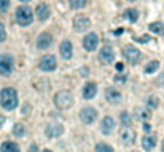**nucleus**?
I'll list each match as a JSON object with an SVG mask.
<instances>
[{
	"label": "nucleus",
	"instance_id": "18",
	"mask_svg": "<svg viewBox=\"0 0 164 152\" xmlns=\"http://www.w3.org/2000/svg\"><path fill=\"white\" fill-rule=\"evenodd\" d=\"M35 13H37V18L40 21H46L50 18V7L46 3H40L37 8H35Z\"/></svg>",
	"mask_w": 164,
	"mask_h": 152
},
{
	"label": "nucleus",
	"instance_id": "14",
	"mask_svg": "<svg viewBox=\"0 0 164 152\" xmlns=\"http://www.w3.org/2000/svg\"><path fill=\"white\" fill-rule=\"evenodd\" d=\"M51 43H53V37H51V33H48V32L40 33L38 38H37V48L41 49V51L48 49V48L51 46Z\"/></svg>",
	"mask_w": 164,
	"mask_h": 152
},
{
	"label": "nucleus",
	"instance_id": "16",
	"mask_svg": "<svg viewBox=\"0 0 164 152\" xmlns=\"http://www.w3.org/2000/svg\"><path fill=\"white\" fill-rule=\"evenodd\" d=\"M115 129V119L112 116H105L102 119V124H101V132L104 135H110Z\"/></svg>",
	"mask_w": 164,
	"mask_h": 152
},
{
	"label": "nucleus",
	"instance_id": "4",
	"mask_svg": "<svg viewBox=\"0 0 164 152\" xmlns=\"http://www.w3.org/2000/svg\"><path fill=\"white\" fill-rule=\"evenodd\" d=\"M56 67H57V60H56V57L51 56V54H45V56H41L40 60H38V68H40L41 71H46V73H48V71H54Z\"/></svg>",
	"mask_w": 164,
	"mask_h": 152
},
{
	"label": "nucleus",
	"instance_id": "29",
	"mask_svg": "<svg viewBox=\"0 0 164 152\" xmlns=\"http://www.w3.org/2000/svg\"><path fill=\"white\" fill-rule=\"evenodd\" d=\"M120 120H121L123 125H131V114H129L128 111H123V113L120 114Z\"/></svg>",
	"mask_w": 164,
	"mask_h": 152
},
{
	"label": "nucleus",
	"instance_id": "36",
	"mask_svg": "<svg viewBox=\"0 0 164 152\" xmlns=\"http://www.w3.org/2000/svg\"><path fill=\"white\" fill-rule=\"evenodd\" d=\"M115 67H116V70H118V71H123L124 70V63H116Z\"/></svg>",
	"mask_w": 164,
	"mask_h": 152
},
{
	"label": "nucleus",
	"instance_id": "9",
	"mask_svg": "<svg viewBox=\"0 0 164 152\" xmlns=\"http://www.w3.org/2000/svg\"><path fill=\"white\" fill-rule=\"evenodd\" d=\"M89 27H91V21L85 14H78V16L74 18V29H75V32H80L81 33V32L88 30Z\"/></svg>",
	"mask_w": 164,
	"mask_h": 152
},
{
	"label": "nucleus",
	"instance_id": "20",
	"mask_svg": "<svg viewBox=\"0 0 164 152\" xmlns=\"http://www.w3.org/2000/svg\"><path fill=\"white\" fill-rule=\"evenodd\" d=\"M0 152H21L19 146L13 141H5L2 146H0Z\"/></svg>",
	"mask_w": 164,
	"mask_h": 152
},
{
	"label": "nucleus",
	"instance_id": "21",
	"mask_svg": "<svg viewBox=\"0 0 164 152\" xmlns=\"http://www.w3.org/2000/svg\"><path fill=\"white\" fill-rule=\"evenodd\" d=\"M148 30L156 35H164V24L162 22H151L148 25Z\"/></svg>",
	"mask_w": 164,
	"mask_h": 152
},
{
	"label": "nucleus",
	"instance_id": "19",
	"mask_svg": "<svg viewBox=\"0 0 164 152\" xmlns=\"http://www.w3.org/2000/svg\"><path fill=\"white\" fill-rule=\"evenodd\" d=\"M155 146H156V136H153V135H145V136L142 138V147H144L147 152H148V150H153Z\"/></svg>",
	"mask_w": 164,
	"mask_h": 152
},
{
	"label": "nucleus",
	"instance_id": "30",
	"mask_svg": "<svg viewBox=\"0 0 164 152\" xmlns=\"http://www.w3.org/2000/svg\"><path fill=\"white\" fill-rule=\"evenodd\" d=\"M10 8V0H0V13H5Z\"/></svg>",
	"mask_w": 164,
	"mask_h": 152
},
{
	"label": "nucleus",
	"instance_id": "12",
	"mask_svg": "<svg viewBox=\"0 0 164 152\" xmlns=\"http://www.w3.org/2000/svg\"><path fill=\"white\" fill-rule=\"evenodd\" d=\"M62 132H64V127L61 125V124H56V122H51V124H48L46 125V130H45V135L48 136V138H57V136H61L62 135Z\"/></svg>",
	"mask_w": 164,
	"mask_h": 152
},
{
	"label": "nucleus",
	"instance_id": "41",
	"mask_svg": "<svg viewBox=\"0 0 164 152\" xmlns=\"http://www.w3.org/2000/svg\"><path fill=\"white\" fill-rule=\"evenodd\" d=\"M135 152H137V150H135Z\"/></svg>",
	"mask_w": 164,
	"mask_h": 152
},
{
	"label": "nucleus",
	"instance_id": "11",
	"mask_svg": "<svg viewBox=\"0 0 164 152\" xmlns=\"http://www.w3.org/2000/svg\"><path fill=\"white\" fill-rule=\"evenodd\" d=\"M99 60L104 63V65H110L113 63L115 60V53L110 46H104L101 51H99Z\"/></svg>",
	"mask_w": 164,
	"mask_h": 152
},
{
	"label": "nucleus",
	"instance_id": "27",
	"mask_svg": "<svg viewBox=\"0 0 164 152\" xmlns=\"http://www.w3.org/2000/svg\"><path fill=\"white\" fill-rule=\"evenodd\" d=\"M158 105H159L158 97H150V98L147 100V108H148V109H155V108H158Z\"/></svg>",
	"mask_w": 164,
	"mask_h": 152
},
{
	"label": "nucleus",
	"instance_id": "2",
	"mask_svg": "<svg viewBox=\"0 0 164 152\" xmlns=\"http://www.w3.org/2000/svg\"><path fill=\"white\" fill-rule=\"evenodd\" d=\"M14 19L16 22L21 25V27H27V25H30V22L34 21V11L29 8V7H19L14 13Z\"/></svg>",
	"mask_w": 164,
	"mask_h": 152
},
{
	"label": "nucleus",
	"instance_id": "15",
	"mask_svg": "<svg viewBox=\"0 0 164 152\" xmlns=\"http://www.w3.org/2000/svg\"><path fill=\"white\" fill-rule=\"evenodd\" d=\"M105 98H107L108 103L116 105V103H120V101H121V92L118 89H115V87H108L105 90Z\"/></svg>",
	"mask_w": 164,
	"mask_h": 152
},
{
	"label": "nucleus",
	"instance_id": "17",
	"mask_svg": "<svg viewBox=\"0 0 164 152\" xmlns=\"http://www.w3.org/2000/svg\"><path fill=\"white\" fill-rule=\"evenodd\" d=\"M96 94H97V86H96L94 83H88V84H85V87H83V97H85L86 100L94 98Z\"/></svg>",
	"mask_w": 164,
	"mask_h": 152
},
{
	"label": "nucleus",
	"instance_id": "10",
	"mask_svg": "<svg viewBox=\"0 0 164 152\" xmlns=\"http://www.w3.org/2000/svg\"><path fill=\"white\" fill-rule=\"evenodd\" d=\"M80 119H81L83 124H92L97 119V111L91 106H86L80 111Z\"/></svg>",
	"mask_w": 164,
	"mask_h": 152
},
{
	"label": "nucleus",
	"instance_id": "8",
	"mask_svg": "<svg viewBox=\"0 0 164 152\" xmlns=\"http://www.w3.org/2000/svg\"><path fill=\"white\" fill-rule=\"evenodd\" d=\"M97 44H99V37H97V33L91 32V33L85 35V38H83V48L88 51V53L96 51V49H97Z\"/></svg>",
	"mask_w": 164,
	"mask_h": 152
},
{
	"label": "nucleus",
	"instance_id": "37",
	"mask_svg": "<svg viewBox=\"0 0 164 152\" xmlns=\"http://www.w3.org/2000/svg\"><path fill=\"white\" fill-rule=\"evenodd\" d=\"M147 40H150V37H140V38H139V41H140V43H145Z\"/></svg>",
	"mask_w": 164,
	"mask_h": 152
},
{
	"label": "nucleus",
	"instance_id": "22",
	"mask_svg": "<svg viewBox=\"0 0 164 152\" xmlns=\"http://www.w3.org/2000/svg\"><path fill=\"white\" fill-rule=\"evenodd\" d=\"M123 14H124V18H126L129 22H137V19H139V11H137L135 8H128Z\"/></svg>",
	"mask_w": 164,
	"mask_h": 152
},
{
	"label": "nucleus",
	"instance_id": "24",
	"mask_svg": "<svg viewBox=\"0 0 164 152\" xmlns=\"http://www.w3.org/2000/svg\"><path fill=\"white\" fill-rule=\"evenodd\" d=\"M68 5L72 10H81L86 5V0H68Z\"/></svg>",
	"mask_w": 164,
	"mask_h": 152
},
{
	"label": "nucleus",
	"instance_id": "35",
	"mask_svg": "<svg viewBox=\"0 0 164 152\" xmlns=\"http://www.w3.org/2000/svg\"><path fill=\"white\" fill-rule=\"evenodd\" d=\"M29 152H38V146H37V144H30Z\"/></svg>",
	"mask_w": 164,
	"mask_h": 152
},
{
	"label": "nucleus",
	"instance_id": "6",
	"mask_svg": "<svg viewBox=\"0 0 164 152\" xmlns=\"http://www.w3.org/2000/svg\"><path fill=\"white\" fill-rule=\"evenodd\" d=\"M14 60L10 54H0V74L2 76H10L13 71Z\"/></svg>",
	"mask_w": 164,
	"mask_h": 152
},
{
	"label": "nucleus",
	"instance_id": "26",
	"mask_svg": "<svg viewBox=\"0 0 164 152\" xmlns=\"http://www.w3.org/2000/svg\"><path fill=\"white\" fill-rule=\"evenodd\" d=\"M96 152H113V147L105 143H99L96 144Z\"/></svg>",
	"mask_w": 164,
	"mask_h": 152
},
{
	"label": "nucleus",
	"instance_id": "25",
	"mask_svg": "<svg viewBox=\"0 0 164 152\" xmlns=\"http://www.w3.org/2000/svg\"><path fill=\"white\" fill-rule=\"evenodd\" d=\"M158 68H159V62H158V60H151V62L145 67V73H147V74H151V73H155Z\"/></svg>",
	"mask_w": 164,
	"mask_h": 152
},
{
	"label": "nucleus",
	"instance_id": "39",
	"mask_svg": "<svg viewBox=\"0 0 164 152\" xmlns=\"http://www.w3.org/2000/svg\"><path fill=\"white\" fill-rule=\"evenodd\" d=\"M21 3H27V2H30V0H19Z\"/></svg>",
	"mask_w": 164,
	"mask_h": 152
},
{
	"label": "nucleus",
	"instance_id": "28",
	"mask_svg": "<svg viewBox=\"0 0 164 152\" xmlns=\"http://www.w3.org/2000/svg\"><path fill=\"white\" fill-rule=\"evenodd\" d=\"M13 135H14V136H18V138L24 136V127H22L21 124H16V125L13 127Z\"/></svg>",
	"mask_w": 164,
	"mask_h": 152
},
{
	"label": "nucleus",
	"instance_id": "7",
	"mask_svg": "<svg viewBox=\"0 0 164 152\" xmlns=\"http://www.w3.org/2000/svg\"><path fill=\"white\" fill-rule=\"evenodd\" d=\"M120 139L124 146H131L135 141V132L131 129L129 125H123V129L120 130Z\"/></svg>",
	"mask_w": 164,
	"mask_h": 152
},
{
	"label": "nucleus",
	"instance_id": "13",
	"mask_svg": "<svg viewBox=\"0 0 164 152\" xmlns=\"http://www.w3.org/2000/svg\"><path fill=\"white\" fill-rule=\"evenodd\" d=\"M59 54L65 60L72 59V56H74V46H72V43H70L68 40H64L61 43V46H59Z\"/></svg>",
	"mask_w": 164,
	"mask_h": 152
},
{
	"label": "nucleus",
	"instance_id": "33",
	"mask_svg": "<svg viewBox=\"0 0 164 152\" xmlns=\"http://www.w3.org/2000/svg\"><path fill=\"white\" fill-rule=\"evenodd\" d=\"M156 83H158L159 86H164V71L161 73V76H158V79H156Z\"/></svg>",
	"mask_w": 164,
	"mask_h": 152
},
{
	"label": "nucleus",
	"instance_id": "5",
	"mask_svg": "<svg viewBox=\"0 0 164 152\" xmlns=\"http://www.w3.org/2000/svg\"><path fill=\"white\" fill-rule=\"evenodd\" d=\"M123 56H124V59H126L129 63H132V65H135V63L140 60V57H142L140 51H139L135 46H132V44H128V46L123 48Z\"/></svg>",
	"mask_w": 164,
	"mask_h": 152
},
{
	"label": "nucleus",
	"instance_id": "23",
	"mask_svg": "<svg viewBox=\"0 0 164 152\" xmlns=\"http://www.w3.org/2000/svg\"><path fill=\"white\" fill-rule=\"evenodd\" d=\"M135 116H137V119H140V120H147V119H150V109L145 106V108H139L137 111H135Z\"/></svg>",
	"mask_w": 164,
	"mask_h": 152
},
{
	"label": "nucleus",
	"instance_id": "38",
	"mask_svg": "<svg viewBox=\"0 0 164 152\" xmlns=\"http://www.w3.org/2000/svg\"><path fill=\"white\" fill-rule=\"evenodd\" d=\"M161 152H164V139H162V143H161Z\"/></svg>",
	"mask_w": 164,
	"mask_h": 152
},
{
	"label": "nucleus",
	"instance_id": "31",
	"mask_svg": "<svg viewBox=\"0 0 164 152\" xmlns=\"http://www.w3.org/2000/svg\"><path fill=\"white\" fill-rule=\"evenodd\" d=\"M7 38V30H5V25L0 22V43H3Z\"/></svg>",
	"mask_w": 164,
	"mask_h": 152
},
{
	"label": "nucleus",
	"instance_id": "3",
	"mask_svg": "<svg viewBox=\"0 0 164 152\" xmlns=\"http://www.w3.org/2000/svg\"><path fill=\"white\" fill-rule=\"evenodd\" d=\"M74 105V95L68 90H59L54 95V106L57 109H68Z\"/></svg>",
	"mask_w": 164,
	"mask_h": 152
},
{
	"label": "nucleus",
	"instance_id": "34",
	"mask_svg": "<svg viewBox=\"0 0 164 152\" xmlns=\"http://www.w3.org/2000/svg\"><path fill=\"white\" fill-rule=\"evenodd\" d=\"M142 129H144V132H145V133H150V130H151V125L145 122V124L142 125Z\"/></svg>",
	"mask_w": 164,
	"mask_h": 152
},
{
	"label": "nucleus",
	"instance_id": "32",
	"mask_svg": "<svg viewBox=\"0 0 164 152\" xmlns=\"http://www.w3.org/2000/svg\"><path fill=\"white\" fill-rule=\"evenodd\" d=\"M126 79H128L126 74H116V76H115V83H120V84H121V83H126Z\"/></svg>",
	"mask_w": 164,
	"mask_h": 152
},
{
	"label": "nucleus",
	"instance_id": "40",
	"mask_svg": "<svg viewBox=\"0 0 164 152\" xmlns=\"http://www.w3.org/2000/svg\"><path fill=\"white\" fill-rule=\"evenodd\" d=\"M41 152H51L50 149H45V150H41Z\"/></svg>",
	"mask_w": 164,
	"mask_h": 152
},
{
	"label": "nucleus",
	"instance_id": "1",
	"mask_svg": "<svg viewBox=\"0 0 164 152\" xmlns=\"http://www.w3.org/2000/svg\"><path fill=\"white\" fill-rule=\"evenodd\" d=\"M0 105L7 111H13L18 106V92L13 87H5L0 92Z\"/></svg>",
	"mask_w": 164,
	"mask_h": 152
}]
</instances>
